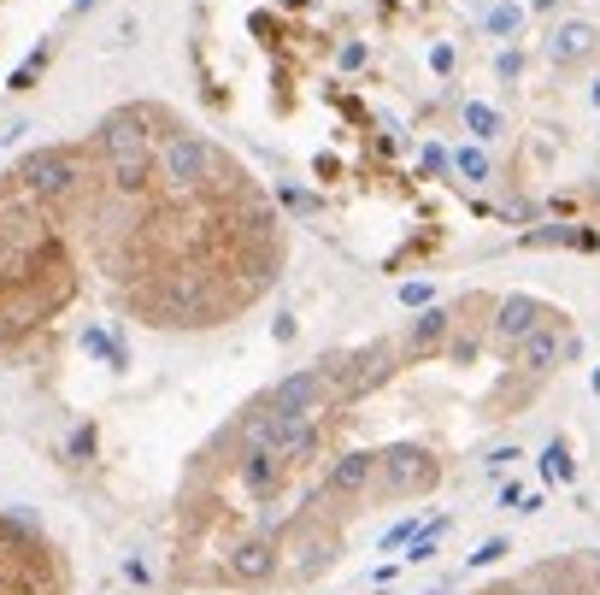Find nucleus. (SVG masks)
Returning <instances> with one entry per match:
<instances>
[{
	"mask_svg": "<svg viewBox=\"0 0 600 595\" xmlns=\"http://www.w3.org/2000/svg\"><path fill=\"white\" fill-rule=\"evenodd\" d=\"M236 584H259V578H271L277 572V543L271 536H259V543H242V548H230V566H224Z\"/></svg>",
	"mask_w": 600,
	"mask_h": 595,
	"instance_id": "obj_1",
	"label": "nucleus"
},
{
	"mask_svg": "<svg viewBox=\"0 0 600 595\" xmlns=\"http://www.w3.org/2000/svg\"><path fill=\"white\" fill-rule=\"evenodd\" d=\"M589 48H595L589 24H565V31H553V53H560V60H577V53H589Z\"/></svg>",
	"mask_w": 600,
	"mask_h": 595,
	"instance_id": "obj_2",
	"label": "nucleus"
},
{
	"mask_svg": "<svg viewBox=\"0 0 600 595\" xmlns=\"http://www.w3.org/2000/svg\"><path fill=\"white\" fill-rule=\"evenodd\" d=\"M541 477H553V484H571L577 477V466H571L565 442H548V454H541Z\"/></svg>",
	"mask_w": 600,
	"mask_h": 595,
	"instance_id": "obj_3",
	"label": "nucleus"
},
{
	"mask_svg": "<svg viewBox=\"0 0 600 595\" xmlns=\"http://www.w3.org/2000/svg\"><path fill=\"white\" fill-rule=\"evenodd\" d=\"M465 124H472V136H494V130H501L494 107H482V100H465Z\"/></svg>",
	"mask_w": 600,
	"mask_h": 595,
	"instance_id": "obj_4",
	"label": "nucleus"
},
{
	"mask_svg": "<svg viewBox=\"0 0 600 595\" xmlns=\"http://www.w3.org/2000/svg\"><path fill=\"white\" fill-rule=\"evenodd\" d=\"M518 24H524V7H494V12H489V31H494V36H512Z\"/></svg>",
	"mask_w": 600,
	"mask_h": 595,
	"instance_id": "obj_5",
	"label": "nucleus"
},
{
	"mask_svg": "<svg viewBox=\"0 0 600 595\" xmlns=\"http://www.w3.org/2000/svg\"><path fill=\"white\" fill-rule=\"evenodd\" d=\"M41 65H48V48H36V53H30V60H24L19 71H12V89H30V77H36V71H41Z\"/></svg>",
	"mask_w": 600,
	"mask_h": 595,
	"instance_id": "obj_6",
	"label": "nucleus"
},
{
	"mask_svg": "<svg viewBox=\"0 0 600 595\" xmlns=\"http://www.w3.org/2000/svg\"><path fill=\"white\" fill-rule=\"evenodd\" d=\"M460 171H465L472 183H482V178H489V159H482L477 148H460Z\"/></svg>",
	"mask_w": 600,
	"mask_h": 595,
	"instance_id": "obj_7",
	"label": "nucleus"
},
{
	"mask_svg": "<svg viewBox=\"0 0 600 595\" xmlns=\"http://www.w3.org/2000/svg\"><path fill=\"white\" fill-rule=\"evenodd\" d=\"M501 555H506V536H494V543H482L477 555H472V566H494Z\"/></svg>",
	"mask_w": 600,
	"mask_h": 595,
	"instance_id": "obj_8",
	"label": "nucleus"
},
{
	"mask_svg": "<svg viewBox=\"0 0 600 595\" xmlns=\"http://www.w3.org/2000/svg\"><path fill=\"white\" fill-rule=\"evenodd\" d=\"M401 301H406V307H424V301H430V289H424V283H406Z\"/></svg>",
	"mask_w": 600,
	"mask_h": 595,
	"instance_id": "obj_9",
	"label": "nucleus"
},
{
	"mask_svg": "<svg viewBox=\"0 0 600 595\" xmlns=\"http://www.w3.org/2000/svg\"><path fill=\"white\" fill-rule=\"evenodd\" d=\"M595 100H600V83H595Z\"/></svg>",
	"mask_w": 600,
	"mask_h": 595,
	"instance_id": "obj_10",
	"label": "nucleus"
},
{
	"mask_svg": "<svg viewBox=\"0 0 600 595\" xmlns=\"http://www.w3.org/2000/svg\"><path fill=\"white\" fill-rule=\"evenodd\" d=\"M595 389H600V372H595Z\"/></svg>",
	"mask_w": 600,
	"mask_h": 595,
	"instance_id": "obj_11",
	"label": "nucleus"
}]
</instances>
